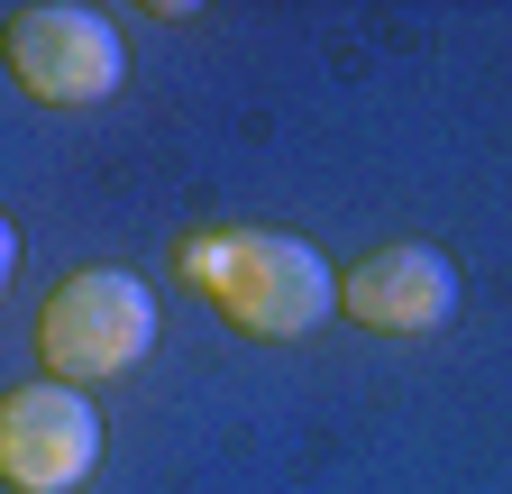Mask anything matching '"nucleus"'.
Returning a JSON list of instances; mask_svg holds the SVG:
<instances>
[{"mask_svg":"<svg viewBox=\"0 0 512 494\" xmlns=\"http://www.w3.org/2000/svg\"><path fill=\"white\" fill-rule=\"evenodd\" d=\"M174 275L211 302V312H229V330L247 339H302L330 321V266H320L311 238H284V229H202L174 247Z\"/></svg>","mask_w":512,"mask_h":494,"instance_id":"nucleus-1","label":"nucleus"},{"mask_svg":"<svg viewBox=\"0 0 512 494\" xmlns=\"http://www.w3.org/2000/svg\"><path fill=\"white\" fill-rule=\"evenodd\" d=\"M156 348V293L119 266H83L46 293L37 312V357L46 385H110Z\"/></svg>","mask_w":512,"mask_h":494,"instance_id":"nucleus-2","label":"nucleus"},{"mask_svg":"<svg viewBox=\"0 0 512 494\" xmlns=\"http://www.w3.org/2000/svg\"><path fill=\"white\" fill-rule=\"evenodd\" d=\"M0 65H10V83L46 110H92L119 92L128 74V46L101 10H83V0H37V10H19L10 28H0Z\"/></svg>","mask_w":512,"mask_h":494,"instance_id":"nucleus-3","label":"nucleus"},{"mask_svg":"<svg viewBox=\"0 0 512 494\" xmlns=\"http://www.w3.org/2000/svg\"><path fill=\"white\" fill-rule=\"evenodd\" d=\"M101 467V412L83 385H10L0 394V485L10 494H83Z\"/></svg>","mask_w":512,"mask_h":494,"instance_id":"nucleus-4","label":"nucleus"},{"mask_svg":"<svg viewBox=\"0 0 512 494\" xmlns=\"http://www.w3.org/2000/svg\"><path fill=\"white\" fill-rule=\"evenodd\" d=\"M339 312L357 330H384V339H430L448 312H458V266L439 247L403 238V247H375V257L339 284Z\"/></svg>","mask_w":512,"mask_h":494,"instance_id":"nucleus-5","label":"nucleus"},{"mask_svg":"<svg viewBox=\"0 0 512 494\" xmlns=\"http://www.w3.org/2000/svg\"><path fill=\"white\" fill-rule=\"evenodd\" d=\"M10 266H19V229L0 220V284H10Z\"/></svg>","mask_w":512,"mask_h":494,"instance_id":"nucleus-6","label":"nucleus"}]
</instances>
